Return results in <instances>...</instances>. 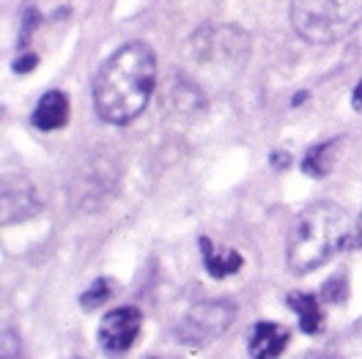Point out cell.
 Here are the masks:
<instances>
[{
  "mask_svg": "<svg viewBox=\"0 0 362 359\" xmlns=\"http://www.w3.org/2000/svg\"><path fill=\"white\" fill-rule=\"evenodd\" d=\"M236 307L230 302H201V305H192L184 318L176 326V340L187 343V346H206L211 340L223 335L228 329V324L233 321Z\"/></svg>",
  "mask_w": 362,
  "mask_h": 359,
  "instance_id": "4",
  "label": "cell"
},
{
  "mask_svg": "<svg viewBox=\"0 0 362 359\" xmlns=\"http://www.w3.org/2000/svg\"><path fill=\"white\" fill-rule=\"evenodd\" d=\"M201 252H204V266L206 271L211 274V277H217V280H223L228 274H233V271L242 269V255L239 252H233V249H226V252H217L214 245H211V239H201Z\"/></svg>",
  "mask_w": 362,
  "mask_h": 359,
  "instance_id": "9",
  "label": "cell"
},
{
  "mask_svg": "<svg viewBox=\"0 0 362 359\" xmlns=\"http://www.w3.org/2000/svg\"><path fill=\"white\" fill-rule=\"evenodd\" d=\"M107 296H110V280H96V283H90L88 291L80 296V305H83L86 310H93V307H99Z\"/></svg>",
  "mask_w": 362,
  "mask_h": 359,
  "instance_id": "12",
  "label": "cell"
},
{
  "mask_svg": "<svg viewBox=\"0 0 362 359\" xmlns=\"http://www.w3.org/2000/svg\"><path fill=\"white\" fill-rule=\"evenodd\" d=\"M362 23V0H291V25L310 45H335Z\"/></svg>",
  "mask_w": 362,
  "mask_h": 359,
  "instance_id": "3",
  "label": "cell"
},
{
  "mask_svg": "<svg viewBox=\"0 0 362 359\" xmlns=\"http://www.w3.org/2000/svg\"><path fill=\"white\" fill-rule=\"evenodd\" d=\"M288 346V329L280 326V324H272V321H258L252 326V335H250V357L252 359H274L283 354V348Z\"/></svg>",
  "mask_w": 362,
  "mask_h": 359,
  "instance_id": "7",
  "label": "cell"
},
{
  "mask_svg": "<svg viewBox=\"0 0 362 359\" xmlns=\"http://www.w3.org/2000/svg\"><path fill=\"white\" fill-rule=\"evenodd\" d=\"M157 83V58L151 47L129 42L105 61L93 80L96 115L113 126L132 124L146 110Z\"/></svg>",
  "mask_w": 362,
  "mask_h": 359,
  "instance_id": "1",
  "label": "cell"
},
{
  "mask_svg": "<svg viewBox=\"0 0 362 359\" xmlns=\"http://www.w3.org/2000/svg\"><path fill=\"white\" fill-rule=\"evenodd\" d=\"M143 326V313L137 307H118L102 318L99 324V346L105 354L118 357L127 354L132 348V343L137 340V332Z\"/></svg>",
  "mask_w": 362,
  "mask_h": 359,
  "instance_id": "5",
  "label": "cell"
},
{
  "mask_svg": "<svg viewBox=\"0 0 362 359\" xmlns=\"http://www.w3.org/2000/svg\"><path fill=\"white\" fill-rule=\"evenodd\" d=\"M36 64H39V58H36V55H25V58H17L14 69L23 74V71H30V69H36Z\"/></svg>",
  "mask_w": 362,
  "mask_h": 359,
  "instance_id": "14",
  "label": "cell"
},
{
  "mask_svg": "<svg viewBox=\"0 0 362 359\" xmlns=\"http://www.w3.org/2000/svg\"><path fill=\"white\" fill-rule=\"evenodd\" d=\"M69 121V99L61 90H49L39 99L36 110H33V126L42 132H52L61 129Z\"/></svg>",
  "mask_w": 362,
  "mask_h": 359,
  "instance_id": "8",
  "label": "cell"
},
{
  "mask_svg": "<svg viewBox=\"0 0 362 359\" xmlns=\"http://www.w3.org/2000/svg\"><path fill=\"white\" fill-rule=\"evenodd\" d=\"M351 247H362V217H360V225L354 228V239H351Z\"/></svg>",
  "mask_w": 362,
  "mask_h": 359,
  "instance_id": "17",
  "label": "cell"
},
{
  "mask_svg": "<svg viewBox=\"0 0 362 359\" xmlns=\"http://www.w3.org/2000/svg\"><path fill=\"white\" fill-rule=\"evenodd\" d=\"M351 105H354V110H362V77L360 83H357V88L351 93Z\"/></svg>",
  "mask_w": 362,
  "mask_h": 359,
  "instance_id": "16",
  "label": "cell"
},
{
  "mask_svg": "<svg viewBox=\"0 0 362 359\" xmlns=\"http://www.w3.org/2000/svg\"><path fill=\"white\" fill-rule=\"evenodd\" d=\"M33 211H39V198L33 184L25 179H6L3 184V223H20L25 217H30Z\"/></svg>",
  "mask_w": 362,
  "mask_h": 359,
  "instance_id": "6",
  "label": "cell"
},
{
  "mask_svg": "<svg viewBox=\"0 0 362 359\" xmlns=\"http://www.w3.org/2000/svg\"><path fill=\"white\" fill-rule=\"evenodd\" d=\"M343 283H346L343 277L329 280V283L324 286V299H327V302H340V299H346V293H338V286H343Z\"/></svg>",
  "mask_w": 362,
  "mask_h": 359,
  "instance_id": "13",
  "label": "cell"
},
{
  "mask_svg": "<svg viewBox=\"0 0 362 359\" xmlns=\"http://www.w3.org/2000/svg\"><path fill=\"white\" fill-rule=\"evenodd\" d=\"M272 165L280 167V170L288 167V154H286V151H274V154H272Z\"/></svg>",
  "mask_w": 362,
  "mask_h": 359,
  "instance_id": "15",
  "label": "cell"
},
{
  "mask_svg": "<svg viewBox=\"0 0 362 359\" xmlns=\"http://www.w3.org/2000/svg\"><path fill=\"white\" fill-rule=\"evenodd\" d=\"M288 307L299 315V329H302L305 335L321 332L324 318H321V307H318V299L313 293H302V291L288 293Z\"/></svg>",
  "mask_w": 362,
  "mask_h": 359,
  "instance_id": "10",
  "label": "cell"
},
{
  "mask_svg": "<svg viewBox=\"0 0 362 359\" xmlns=\"http://www.w3.org/2000/svg\"><path fill=\"white\" fill-rule=\"evenodd\" d=\"M335 148H338V140H327V143L313 146L302 159V170L313 179H324L335 165Z\"/></svg>",
  "mask_w": 362,
  "mask_h": 359,
  "instance_id": "11",
  "label": "cell"
},
{
  "mask_svg": "<svg viewBox=\"0 0 362 359\" xmlns=\"http://www.w3.org/2000/svg\"><path fill=\"white\" fill-rule=\"evenodd\" d=\"M354 239V225L338 203H310L296 214L288 233V266L296 274H308L335 258Z\"/></svg>",
  "mask_w": 362,
  "mask_h": 359,
  "instance_id": "2",
  "label": "cell"
}]
</instances>
